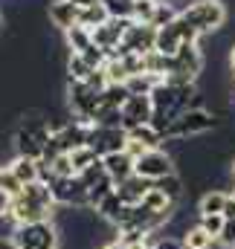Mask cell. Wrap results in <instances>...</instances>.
I'll return each mask as SVG.
<instances>
[{
	"label": "cell",
	"instance_id": "ba28073f",
	"mask_svg": "<svg viewBox=\"0 0 235 249\" xmlns=\"http://www.w3.org/2000/svg\"><path fill=\"white\" fill-rule=\"evenodd\" d=\"M87 148L96 151V157H108L128 148V130L125 127H102V124H90V136H87Z\"/></svg>",
	"mask_w": 235,
	"mask_h": 249
},
{
	"label": "cell",
	"instance_id": "d6986e66",
	"mask_svg": "<svg viewBox=\"0 0 235 249\" xmlns=\"http://www.w3.org/2000/svg\"><path fill=\"white\" fill-rule=\"evenodd\" d=\"M131 99V93H128V87L125 84H108L105 90H102V110H122V105ZM99 110V113H102Z\"/></svg>",
	"mask_w": 235,
	"mask_h": 249
},
{
	"label": "cell",
	"instance_id": "7a4b0ae2",
	"mask_svg": "<svg viewBox=\"0 0 235 249\" xmlns=\"http://www.w3.org/2000/svg\"><path fill=\"white\" fill-rule=\"evenodd\" d=\"M180 18L197 35H212V32H218L227 23L230 12H227L224 0H192L186 9H180Z\"/></svg>",
	"mask_w": 235,
	"mask_h": 249
},
{
	"label": "cell",
	"instance_id": "4316f807",
	"mask_svg": "<svg viewBox=\"0 0 235 249\" xmlns=\"http://www.w3.org/2000/svg\"><path fill=\"white\" fill-rule=\"evenodd\" d=\"M224 214H197V226L206 232V235H212L215 241H218V235H221V229H224Z\"/></svg>",
	"mask_w": 235,
	"mask_h": 249
},
{
	"label": "cell",
	"instance_id": "6da1fadb",
	"mask_svg": "<svg viewBox=\"0 0 235 249\" xmlns=\"http://www.w3.org/2000/svg\"><path fill=\"white\" fill-rule=\"evenodd\" d=\"M53 136V124L50 119H44L41 113H32V116H23L18 127L12 130V148L18 157H29V160H41L44 157V148Z\"/></svg>",
	"mask_w": 235,
	"mask_h": 249
},
{
	"label": "cell",
	"instance_id": "e575fe53",
	"mask_svg": "<svg viewBox=\"0 0 235 249\" xmlns=\"http://www.w3.org/2000/svg\"><path fill=\"white\" fill-rule=\"evenodd\" d=\"M73 6H78V9H90V6H96V3H102V0H70Z\"/></svg>",
	"mask_w": 235,
	"mask_h": 249
},
{
	"label": "cell",
	"instance_id": "277c9868",
	"mask_svg": "<svg viewBox=\"0 0 235 249\" xmlns=\"http://www.w3.org/2000/svg\"><path fill=\"white\" fill-rule=\"evenodd\" d=\"M218 116L206 107H189L180 119H175V124L169 127L166 139H195V136H206L209 130L218 127Z\"/></svg>",
	"mask_w": 235,
	"mask_h": 249
},
{
	"label": "cell",
	"instance_id": "cb8c5ba5",
	"mask_svg": "<svg viewBox=\"0 0 235 249\" xmlns=\"http://www.w3.org/2000/svg\"><path fill=\"white\" fill-rule=\"evenodd\" d=\"M114 191H117V183H114L111 177H102L96 186L87 188V209H93V212H96V209H99V203H102L108 194H114Z\"/></svg>",
	"mask_w": 235,
	"mask_h": 249
},
{
	"label": "cell",
	"instance_id": "52a82bcc",
	"mask_svg": "<svg viewBox=\"0 0 235 249\" xmlns=\"http://www.w3.org/2000/svg\"><path fill=\"white\" fill-rule=\"evenodd\" d=\"M154 44H157V29L151 23H137L134 20L128 26V32H125V38H122V44H119V50L114 55H148L154 50Z\"/></svg>",
	"mask_w": 235,
	"mask_h": 249
},
{
	"label": "cell",
	"instance_id": "7402d4cb",
	"mask_svg": "<svg viewBox=\"0 0 235 249\" xmlns=\"http://www.w3.org/2000/svg\"><path fill=\"white\" fill-rule=\"evenodd\" d=\"M64 41H67V50L70 53H84L93 44V32L84 29V26H73V29L64 32Z\"/></svg>",
	"mask_w": 235,
	"mask_h": 249
},
{
	"label": "cell",
	"instance_id": "3957f363",
	"mask_svg": "<svg viewBox=\"0 0 235 249\" xmlns=\"http://www.w3.org/2000/svg\"><path fill=\"white\" fill-rule=\"evenodd\" d=\"M12 244L15 249H59V229L53 220L23 223L12 229Z\"/></svg>",
	"mask_w": 235,
	"mask_h": 249
},
{
	"label": "cell",
	"instance_id": "d590c367",
	"mask_svg": "<svg viewBox=\"0 0 235 249\" xmlns=\"http://www.w3.org/2000/svg\"><path fill=\"white\" fill-rule=\"evenodd\" d=\"M102 249H125V247H122L119 241H111V244H105V247H102Z\"/></svg>",
	"mask_w": 235,
	"mask_h": 249
},
{
	"label": "cell",
	"instance_id": "8992f818",
	"mask_svg": "<svg viewBox=\"0 0 235 249\" xmlns=\"http://www.w3.org/2000/svg\"><path fill=\"white\" fill-rule=\"evenodd\" d=\"M177 165H175V157L169 154V151H163V148H151V151H145L137 162H134V174H139L142 180H148V183H157V180H163V177H169V174H175Z\"/></svg>",
	"mask_w": 235,
	"mask_h": 249
},
{
	"label": "cell",
	"instance_id": "d6a6232c",
	"mask_svg": "<svg viewBox=\"0 0 235 249\" xmlns=\"http://www.w3.org/2000/svg\"><path fill=\"white\" fill-rule=\"evenodd\" d=\"M224 220H235V191H230L227 206H224Z\"/></svg>",
	"mask_w": 235,
	"mask_h": 249
},
{
	"label": "cell",
	"instance_id": "ffe728a7",
	"mask_svg": "<svg viewBox=\"0 0 235 249\" xmlns=\"http://www.w3.org/2000/svg\"><path fill=\"white\" fill-rule=\"evenodd\" d=\"M108 20H111V15H108V6H105V3H96V6L78 12V26H84V29H90V32H93L96 26L108 23Z\"/></svg>",
	"mask_w": 235,
	"mask_h": 249
},
{
	"label": "cell",
	"instance_id": "9a60e30c",
	"mask_svg": "<svg viewBox=\"0 0 235 249\" xmlns=\"http://www.w3.org/2000/svg\"><path fill=\"white\" fill-rule=\"evenodd\" d=\"M227 197H230L227 188H209V191H203L200 200H197V214H224Z\"/></svg>",
	"mask_w": 235,
	"mask_h": 249
},
{
	"label": "cell",
	"instance_id": "f546056e",
	"mask_svg": "<svg viewBox=\"0 0 235 249\" xmlns=\"http://www.w3.org/2000/svg\"><path fill=\"white\" fill-rule=\"evenodd\" d=\"M76 177H78V180H81L84 186L90 188V186H96V183H99L102 177H108V171H105V165H102V160H96V162H93L90 168H84V171H81V174H76Z\"/></svg>",
	"mask_w": 235,
	"mask_h": 249
},
{
	"label": "cell",
	"instance_id": "2e32d148",
	"mask_svg": "<svg viewBox=\"0 0 235 249\" xmlns=\"http://www.w3.org/2000/svg\"><path fill=\"white\" fill-rule=\"evenodd\" d=\"M9 171L18 177V183H20V186L41 180V168H38V160H29V157H15V160L9 162Z\"/></svg>",
	"mask_w": 235,
	"mask_h": 249
},
{
	"label": "cell",
	"instance_id": "d4e9b609",
	"mask_svg": "<svg viewBox=\"0 0 235 249\" xmlns=\"http://www.w3.org/2000/svg\"><path fill=\"white\" fill-rule=\"evenodd\" d=\"M151 186L154 188H160V191H163V194H166V197H169V200H172V203H180V197H183V177H180V174H169V177H163V180H157V183H151Z\"/></svg>",
	"mask_w": 235,
	"mask_h": 249
},
{
	"label": "cell",
	"instance_id": "7c38bea8",
	"mask_svg": "<svg viewBox=\"0 0 235 249\" xmlns=\"http://www.w3.org/2000/svg\"><path fill=\"white\" fill-rule=\"evenodd\" d=\"M78 6H73L70 0H50V6H47V15H50V23L61 29V32H67V29H73V26H78Z\"/></svg>",
	"mask_w": 235,
	"mask_h": 249
},
{
	"label": "cell",
	"instance_id": "1f68e13d",
	"mask_svg": "<svg viewBox=\"0 0 235 249\" xmlns=\"http://www.w3.org/2000/svg\"><path fill=\"white\" fill-rule=\"evenodd\" d=\"M154 249H183V241L180 238H169V235H160V241H157Z\"/></svg>",
	"mask_w": 235,
	"mask_h": 249
},
{
	"label": "cell",
	"instance_id": "f1b7e54d",
	"mask_svg": "<svg viewBox=\"0 0 235 249\" xmlns=\"http://www.w3.org/2000/svg\"><path fill=\"white\" fill-rule=\"evenodd\" d=\"M157 12V0H134V20L137 23H151Z\"/></svg>",
	"mask_w": 235,
	"mask_h": 249
},
{
	"label": "cell",
	"instance_id": "74e56055",
	"mask_svg": "<svg viewBox=\"0 0 235 249\" xmlns=\"http://www.w3.org/2000/svg\"><path fill=\"white\" fill-rule=\"evenodd\" d=\"M230 171H233V177H235V162H233V168H230Z\"/></svg>",
	"mask_w": 235,
	"mask_h": 249
},
{
	"label": "cell",
	"instance_id": "836d02e7",
	"mask_svg": "<svg viewBox=\"0 0 235 249\" xmlns=\"http://www.w3.org/2000/svg\"><path fill=\"white\" fill-rule=\"evenodd\" d=\"M9 206H12V197L0 188V217H6V214H9Z\"/></svg>",
	"mask_w": 235,
	"mask_h": 249
},
{
	"label": "cell",
	"instance_id": "484cf974",
	"mask_svg": "<svg viewBox=\"0 0 235 249\" xmlns=\"http://www.w3.org/2000/svg\"><path fill=\"white\" fill-rule=\"evenodd\" d=\"M96 160H102V157H96V151L87 148V145H84V148H76V151L70 154V162H73V171H76V174H81L84 168H90Z\"/></svg>",
	"mask_w": 235,
	"mask_h": 249
},
{
	"label": "cell",
	"instance_id": "603a6c76",
	"mask_svg": "<svg viewBox=\"0 0 235 249\" xmlns=\"http://www.w3.org/2000/svg\"><path fill=\"white\" fill-rule=\"evenodd\" d=\"M93 72H96V70L84 61L81 55H76V53L67 55V81H87Z\"/></svg>",
	"mask_w": 235,
	"mask_h": 249
},
{
	"label": "cell",
	"instance_id": "e0dca14e",
	"mask_svg": "<svg viewBox=\"0 0 235 249\" xmlns=\"http://www.w3.org/2000/svg\"><path fill=\"white\" fill-rule=\"evenodd\" d=\"M160 81H163V78H157V75H151V72H137V75H131V78L125 81V87H128L131 96H151Z\"/></svg>",
	"mask_w": 235,
	"mask_h": 249
},
{
	"label": "cell",
	"instance_id": "44dd1931",
	"mask_svg": "<svg viewBox=\"0 0 235 249\" xmlns=\"http://www.w3.org/2000/svg\"><path fill=\"white\" fill-rule=\"evenodd\" d=\"M180 241H183V249H212L215 244H218V241H215L212 235H206L197 223H195V226H189V229L183 232V238H180Z\"/></svg>",
	"mask_w": 235,
	"mask_h": 249
},
{
	"label": "cell",
	"instance_id": "83f0119b",
	"mask_svg": "<svg viewBox=\"0 0 235 249\" xmlns=\"http://www.w3.org/2000/svg\"><path fill=\"white\" fill-rule=\"evenodd\" d=\"M108 6L111 18H122V20H134V0H102Z\"/></svg>",
	"mask_w": 235,
	"mask_h": 249
},
{
	"label": "cell",
	"instance_id": "ac0fdd59",
	"mask_svg": "<svg viewBox=\"0 0 235 249\" xmlns=\"http://www.w3.org/2000/svg\"><path fill=\"white\" fill-rule=\"evenodd\" d=\"M128 139H131V142H137V145H142L145 151H151V148H160L163 133H160V130H154L151 124H139V127H131V130H128Z\"/></svg>",
	"mask_w": 235,
	"mask_h": 249
},
{
	"label": "cell",
	"instance_id": "9c48e42d",
	"mask_svg": "<svg viewBox=\"0 0 235 249\" xmlns=\"http://www.w3.org/2000/svg\"><path fill=\"white\" fill-rule=\"evenodd\" d=\"M50 191L56 197V206H64V209H87V186L78 177H56L50 183Z\"/></svg>",
	"mask_w": 235,
	"mask_h": 249
},
{
	"label": "cell",
	"instance_id": "5b68a950",
	"mask_svg": "<svg viewBox=\"0 0 235 249\" xmlns=\"http://www.w3.org/2000/svg\"><path fill=\"white\" fill-rule=\"evenodd\" d=\"M197 38H200V35L177 15L172 23H166V26L157 29V44H154V50L163 53V55H175L183 44H197Z\"/></svg>",
	"mask_w": 235,
	"mask_h": 249
},
{
	"label": "cell",
	"instance_id": "8fae6325",
	"mask_svg": "<svg viewBox=\"0 0 235 249\" xmlns=\"http://www.w3.org/2000/svg\"><path fill=\"white\" fill-rule=\"evenodd\" d=\"M151 116H154L151 96H131L122 105V127L125 130L139 127V124H151Z\"/></svg>",
	"mask_w": 235,
	"mask_h": 249
},
{
	"label": "cell",
	"instance_id": "30bf717a",
	"mask_svg": "<svg viewBox=\"0 0 235 249\" xmlns=\"http://www.w3.org/2000/svg\"><path fill=\"white\" fill-rule=\"evenodd\" d=\"M203 64H206V58L197 50V44H183L175 55H172V72L175 75H186L189 81H197L200 72H203Z\"/></svg>",
	"mask_w": 235,
	"mask_h": 249
},
{
	"label": "cell",
	"instance_id": "4dcf8cb0",
	"mask_svg": "<svg viewBox=\"0 0 235 249\" xmlns=\"http://www.w3.org/2000/svg\"><path fill=\"white\" fill-rule=\"evenodd\" d=\"M218 244L224 249H235V220H227L221 235H218Z\"/></svg>",
	"mask_w": 235,
	"mask_h": 249
},
{
	"label": "cell",
	"instance_id": "5bb4252c",
	"mask_svg": "<svg viewBox=\"0 0 235 249\" xmlns=\"http://www.w3.org/2000/svg\"><path fill=\"white\" fill-rule=\"evenodd\" d=\"M148 191H151V183L142 180L139 174H134V177H128V180L117 183V194H119V200H122L125 206H139L142 197H145Z\"/></svg>",
	"mask_w": 235,
	"mask_h": 249
},
{
	"label": "cell",
	"instance_id": "4fadbf2b",
	"mask_svg": "<svg viewBox=\"0 0 235 249\" xmlns=\"http://www.w3.org/2000/svg\"><path fill=\"white\" fill-rule=\"evenodd\" d=\"M134 162H137V160H134L128 151H117V154L102 157V165H105V171H108V177H111L114 183H122V180L134 177Z\"/></svg>",
	"mask_w": 235,
	"mask_h": 249
},
{
	"label": "cell",
	"instance_id": "8d00e7d4",
	"mask_svg": "<svg viewBox=\"0 0 235 249\" xmlns=\"http://www.w3.org/2000/svg\"><path fill=\"white\" fill-rule=\"evenodd\" d=\"M230 67L235 70V44H233V50H230Z\"/></svg>",
	"mask_w": 235,
	"mask_h": 249
}]
</instances>
